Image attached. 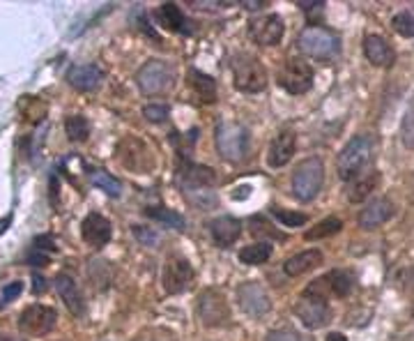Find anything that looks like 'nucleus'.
I'll use <instances>...</instances> for the list:
<instances>
[{"instance_id":"1","label":"nucleus","mask_w":414,"mask_h":341,"mask_svg":"<svg viewBox=\"0 0 414 341\" xmlns=\"http://www.w3.org/2000/svg\"><path fill=\"white\" fill-rule=\"evenodd\" d=\"M324 288H327V281L324 277L320 281L310 284L304 288V293L297 300V316L299 321L306 325V328L315 330V328H324L331 321V309L327 302V295H324Z\"/></svg>"},{"instance_id":"2","label":"nucleus","mask_w":414,"mask_h":341,"mask_svg":"<svg viewBox=\"0 0 414 341\" xmlns=\"http://www.w3.org/2000/svg\"><path fill=\"white\" fill-rule=\"evenodd\" d=\"M371 162H373V139L369 134H359V137L350 139L336 160L341 180L352 182L355 178L364 176V171L369 169Z\"/></svg>"},{"instance_id":"3","label":"nucleus","mask_w":414,"mask_h":341,"mask_svg":"<svg viewBox=\"0 0 414 341\" xmlns=\"http://www.w3.org/2000/svg\"><path fill=\"white\" fill-rule=\"evenodd\" d=\"M230 69H233L235 88L240 90V92L256 95V92L265 90V85H267V69L256 58V55L237 53L235 58H233V62H230Z\"/></svg>"},{"instance_id":"4","label":"nucleus","mask_w":414,"mask_h":341,"mask_svg":"<svg viewBox=\"0 0 414 341\" xmlns=\"http://www.w3.org/2000/svg\"><path fill=\"white\" fill-rule=\"evenodd\" d=\"M297 46L299 51L308 55V58H315V60H331L336 58L338 51H341V42L338 37L331 33L327 28H320V26H308L299 33L297 37Z\"/></svg>"},{"instance_id":"5","label":"nucleus","mask_w":414,"mask_h":341,"mask_svg":"<svg viewBox=\"0 0 414 341\" xmlns=\"http://www.w3.org/2000/svg\"><path fill=\"white\" fill-rule=\"evenodd\" d=\"M324 182V164L320 157H306L292 173V194L299 201H313Z\"/></svg>"},{"instance_id":"6","label":"nucleus","mask_w":414,"mask_h":341,"mask_svg":"<svg viewBox=\"0 0 414 341\" xmlns=\"http://www.w3.org/2000/svg\"><path fill=\"white\" fill-rule=\"evenodd\" d=\"M214 139L219 155L228 162H242L249 155V132L240 123H221Z\"/></svg>"},{"instance_id":"7","label":"nucleus","mask_w":414,"mask_h":341,"mask_svg":"<svg viewBox=\"0 0 414 341\" xmlns=\"http://www.w3.org/2000/svg\"><path fill=\"white\" fill-rule=\"evenodd\" d=\"M276 81L290 95H304L313 88V67L304 58H288L278 69Z\"/></svg>"},{"instance_id":"8","label":"nucleus","mask_w":414,"mask_h":341,"mask_svg":"<svg viewBox=\"0 0 414 341\" xmlns=\"http://www.w3.org/2000/svg\"><path fill=\"white\" fill-rule=\"evenodd\" d=\"M173 69L171 65H166L164 60H148L145 65L138 69L136 74V83L143 95H164L173 88Z\"/></svg>"},{"instance_id":"9","label":"nucleus","mask_w":414,"mask_h":341,"mask_svg":"<svg viewBox=\"0 0 414 341\" xmlns=\"http://www.w3.org/2000/svg\"><path fill=\"white\" fill-rule=\"evenodd\" d=\"M58 323V314L49 305H30L19 316V330L28 337L49 335Z\"/></svg>"},{"instance_id":"10","label":"nucleus","mask_w":414,"mask_h":341,"mask_svg":"<svg viewBox=\"0 0 414 341\" xmlns=\"http://www.w3.org/2000/svg\"><path fill=\"white\" fill-rule=\"evenodd\" d=\"M162 281L166 293L180 295V293H185L194 284V267H191L185 256H169L162 272Z\"/></svg>"},{"instance_id":"11","label":"nucleus","mask_w":414,"mask_h":341,"mask_svg":"<svg viewBox=\"0 0 414 341\" xmlns=\"http://www.w3.org/2000/svg\"><path fill=\"white\" fill-rule=\"evenodd\" d=\"M117 157L124 164L127 171H138V173H148L155 169V157L152 150H150L141 139H124L120 146H117Z\"/></svg>"},{"instance_id":"12","label":"nucleus","mask_w":414,"mask_h":341,"mask_svg":"<svg viewBox=\"0 0 414 341\" xmlns=\"http://www.w3.org/2000/svg\"><path fill=\"white\" fill-rule=\"evenodd\" d=\"M198 316H201L203 325H207V328H217V325L228 323L230 309H228L226 298L214 288L205 291L201 300H198Z\"/></svg>"},{"instance_id":"13","label":"nucleus","mask_w":414,"mask_h":341,"mask_svg":"<svg viewBox=\"0 0 414 341\" xmlns=\"http://www.w3.org/2000/svg\"><path fill=\"white\" fill-rule=\"evenodd\" d=\"M249 33L251 39L260 46H274L283 39L285 33V23L278 14H262L249 23Z\"/></svg>"},{"instance_id":"14","label":"nucleus","mask_w":414,"mask_h":341,"mask_svg":"<svg viewBox=\"0 0 414 341\" xmlns=\"http://www.w3.org/2000/svg\"><path fill=\"white\" fill-rule=\"evenodd\" d=\"M237 300H240V307L253 319H260L272 309V298H269L267 288L258 281L242 284L240 291H237Z\"/></svg>"},{"instance_id":"15","label":"nucleus","mask_w":414,"mask_h":341,"mask_svg":"<svg viewBox=\"0 0 414 341\" xmlns=\"http://www.w3.org/2000/svg\"><path fill=\"white\" fill-rule=\"evenodd\" d=\"M110 221L99 215V212H90L83 224H81V235H83V242L90 244V247H104L106 242H110Z\"/></svg>"},{"instance_id":"16","label":"nucleus","mask_w":414,"mask_h":341,"mask_svg":"<svg viewBox=\"0 0 414 341\" xmlns=\"http://www.w3.org/2000/svg\"><path fill=\"white\" fill-rule=\"evenodd\" d=\"M294 150H297V137H294V132L285 130L281 134H276V139L272 141L269 153H267L269 166H272V169H281V166H285L294 157Z\"/></svg>"},{"instance_id":"17","label":"nucleus","mask_w":414,"mask_h":341,"mask_svg":"<svg viewBox=\"0 0 414 341\" xmlns=\"http://www.w3.org/2000/svg\"><path fill=\"white\" fill-rule=\"evenodd\" d=\"M394 217V203L389 198H373V201L366 205V208L359 212V226L371 231V228L382 226L385 221H389Z\"/></svg>"},{"instance_id":"18","label":"nucleus","mask_w":414,"mask_h":341,"mask_svg":"<svg viewBox=\"0 0 414 341\" xmlns=\"http://www.w3.org/2000/svg\"><path fill=\"white\" fill-rule=\"evenodd\" d=\"M364 53L371 65L376 67H392L396 60L394 49L382 35H369L364 39Z\"/></svg>"},{"instance_id":"19","label":"nucleus","mask_w":414,"mask_h":341,"mask_svg":"<svg viewBox=\"0 0 414 341\" xmlns=\"http://www.w3.org/2000/svg\"><path fill=\"white\" fill-rule=\"evenodd\" d=\"M210 235L217 247H230L242 235V224L235 217H217L210 221Z\"/></svg>"},{"instance_id":"20","label":"nucleus","mask_w":414,"mask_h":341,"mask_svg":"<svg viewBox=\"0 0 414 341\" xmlns=\"http://www.w3.org/2000/svg\"><path fill=\"white\" fill-rule=\"evenodd\" d=\"M67 81L71 88L81 92H92L101 83V69L97 65H74L67 72Z\"/></svg>"},{"instance_id":"21","label":"nucleus","mask_w":414,"mask_h":341,"mask_svg":"<svg viewBox=\"0 0 414 341\" xmlns=\"http://www.w3.org/2000/svg\"><path fill=\"white\" fill-rule=\"evenodd\" d=\"M55 288H58V295L62 298V302L74 316H83L85 314V305L81 298V291L74 284L69 274H58L55 277Z\"/></svg>"},{"instance_id":"22","label":"nucleus","mask_w":414,"mask_h":341,"mask_svg":"<svg viewBox=\"0 0 414 341\" xmlns=\"http://www.w3.org/2000/svg\"><path fill=\"white\" fill-rule=\"evenodd\" d=\"M187 83L191 92H194V97L201 102V104H214V102H217V83H214L212 76L198 72V69H189Z\"/></svg>"},{"instance_id":"23","label":"nucleus","mask_w":414,"mask_h":341,"mask_svg":"<svg viewBox=\"0 0 414 341\" xmlns=\"http://www.w3.org/2000/svg\"><path fill=\"white\" fill-rule=\"evenodd\" d=\"M180 187L182 189H189V187H214V182H217V176H214V171L210 166H203V164H187L185 169H180Z\"/></svg>"},{"instance_id":"24","label":"nucleus","mask_w":414,"mask_h":341,"mask_svg":"<svg viewBox=\"0 0 414 341\" xmlns=\"http://www.w3.org/2000/svg\"><path fill=\"white\" fill-rule=\"evenodd\" d=\"M322 263V251L320 249H304L299 253H294L288 260L283 263V272L288 277H299L308 272V270H313Z\"/></svg>"},{"instance_id":"25","label":"nucleus","mask_w":414,"mask_h":341,"mask_svg":"<svg viewBox=\"0 0 414 341\" xmlns=\"http://www.w3.org/2000/svg\"><path fill=\"white\" fill-rule=\"evenodd\" d=\"M155 19L159 26L175 30V33H180V30H187V17L182 14V10L175 3H164L162 7H157L155 10Z\"/></svg>"},{"instance_id":"26","label":"nucleus","mask_w":414,"mask_h":341,"mask_svg":"<svg viewBox=\"0 0 414 341\" xmlns=\"http://www.w3.org/2000/svg\"><path fill=\"white\" fill-rule=\"evenodd\" d=\"M145 217H150V219L157 221V224H162V226L175 228V231H185V226H187V221H185V217L180 215V212H175L171 208H164V205L145 208Z\"/></svg>"},{"instance_id":"27","label":"nucleus","mask_w":414,"mask_h":341,"mask_svg":"<svg viewBox=\"0 0 414 341\" xmlns=\"http://www.w3.org/2000/svg\"><path fill=\"white\" fill-rule=\"evenodd\" d=\"M324 281H327V288L336 298H348L350 293H352V286H355L352 274L345 272V270H334V272H329L327 277H324Z\"/></svg>"},{"instance_id":"28","label":"nucleus","mask_w":414,"mask_h":341,"mask_svg":"<svg viewBox=\"0 0 414 341\" xmlns=\"http://www.w3.org/2000/svg\"><path fill=\"white\" fill-rule=\"evenodd\" d=\"M182 192H185L189 201L201 210H212V208H217V203H219L214 187H189V189H182Z\"/></svg>"},{"instance_id":"29","label":"nucleus","mask_w":414,"mask_h":341,"mask_svg":"<svg viewBox=\"0 0 414 341\" xmlns=\"http://www.w3.org/2000/svg\"><path fill=\"white\" fill-rule=\"evenodd\" d=\"M87 178H90V182L97 189H101L104 194H108V196H120V182H117L110 173L106 171H101V169H90L87 171Z\"/></svg>"},{"instance_id":"30","label":"nucleus","mask_w":414,"mask_h":341,"mask_svg":"<svg viewBox=\"0 0 414 341\" xmlns=\"http://www.w3.org/2000/svg\"><path fill=\"white\" fill-rule=\"evenodd\" d=\"M272 256V244L269 242H256V244H249V247H244L240 251V260L246 265H260L269 260Z\"/></svg>"},{"instance_id":"31","label":"nucleus","mask_w":414,"mask_h":341,"mask_svg":"<svg viewBox=\"0 0 414 341\" xmlns=\"http://www.w3.org/2000/svg\"><path fill=\"white\" fill-rule=\"evenodd\" d=\"M376 182H378V176H359L352 180V185L348 187V198L352 203H362L366 196H369L373 189H376Z\"/></svg>"},{"instance_id":"32","label":"nucleus","mask_w":414,"mask_h":341,"mask_svg":"<svg viewBox=\"0 0 414 341\" xmlns=\"http://www.w3.org/2000/svg\"><path fill=\"white\" fill-rule=\"evenodd\" d=\"M65 132L69 141L83 144V141L90 137V123H87L85 116H69L65 120Z\"/></svg>"},{"instance_id":"33","label":"nucleus","mask_w":414,"mask_h":341,"mask_svg":"<svg viewBox=\"0 0 414 341\" xmlns=\"http://www.w3.org/2000/svg\"><path fill=\"white\" fill-rule=\"evenodd\" d=\"M341 228H343V221H341L338 217H327L324 221H320L317 226L310 228V231H306V240H320V237L336 235Z\"/></svg>"},{"instance_id":"34","label":"nucleus","mask_w":414,"mask_h":341,"mask_svg":"<svg viewBox=\"0 0 414 341\" xmlns=\"http://www.w3.org/2000/svg\"><path fill=\"white\" fill-rule=\"evenodd\" d=\"M269 212H272V215L281 221L283 226H288V228L304 226L308 221V215H304V212H292V210H281V208H272Z\"/></svg>"},{"instance_id":"35","label":"nucleus","mask_w":414,"mask_h":341,"mask_svg":"<svg viewBox=\"0 0 414 341\" xmlns=\"http://www.w3.org/2000/svg\"><path fill=\"white\" fill-rule=\"evenodd\" d=\"M392 26L398 35H403V37H414V14L412 12H398L394 21H392Z\"/></svg>"},{"instance_id":"36","label":"nucleus","mask_w":414,"mask_h":341,"mask_svg":"<svg viewBox=\"0 0 414 341\" xmlns=\"http://www.w3.org/2000/svg\"><path fill=\"white\" fill-rule=\"evenodd\" d=\"M401 137H403V144L405 146L414 148V99L410 102L408 111H405L403 127H401Z\"/></svg>"},{"instance_id":"37","label":"nucleus","mask_w":414,"mask_h":341,"mask_svg":"<svg viewBox=\"0 0 414 341\" xmlns=\"http://www.w3.org/2000/svg\"><path fill=\"white\" fill-rule=\"evenodd\" d=\"M251 233L256 235V237L262 235V242H267L265 237H272V240H278V237H283L278 231H274L272 224H269L267 219H260V217H253L251 219Z\"/></svg>"},{"instance_id":"38","label":"nucleus","mask_w":414,"mask_h":341,"mask_svg":"<svg viewBox=\"0 0 414 341\" xmlns=\"http://www.w3.org/2000/svg\"><path fill=\"white\" fill-rule=\"evenodd\" d=\"M265 341H313L310 335H301V332L292 330V328H281V330H272L267 335Z\"/></svg>"},{"instance_id":"39","label":"nucleus","mask_w":414,"mask_h":341,"mask_svg":"<svg viewBox=\"0 0 414 341\" xmlns=\"http://www.w3.org/2000/svg\"><path fill=\"white\" fill-rule=\"evenodd\" d=\"M131 233L138 237L141 244H145V247H159V242H162V237H159L157 231H152V226H134Z\"/></svg>"},{"instance_id":"40","label":"nucleus","mask_w":414,"mask_h":341,"mask_svg":"<svg viewBox=\"0 0 414 341\" xmlns=\"http://www.w3.org/2000/svg\"><path fill=\"white\" fill-rule=\"evenodd\" d=\"M169 113H171V109L166 106V104H148L145 109H143V116H145V120L155 123V125L169 120Z\"/></svg>"},{"instance_id":"41","label":"nucleus","mask_w":414,"mask_h":341,"mask_svg":"<svg viewBox=\"0 0 414 341\" xmlns=\"http://www.w3.org/2000/svg\"><path fill=\"white\" fill-rule=\"evenodd\" d=\"M21 291H23V284H21V281L7 284V286L3 288V293H0V307L14 302V300H17V298L21 295Z\"/></svg>"},{"instance_id":"42","label":"nucleus","mask_w":414,"mask_h":341,"mask_svg":"<svg viewBox=\"0 0 414 341\" xmlns=\"http://www.w3.org/2000/svg\"><path fill=\"white\" fill-rule=\"evenodd\" d=\"M26 263L28 265H49L51 263V256L49 253H44V251H39V249H30L28 251V256H26Z\"/></svg>"},{"instance_id":"43","label":"nucleus","mask_w":414,"mask_h":341,"mask_svg":"<svg viewBox=\"0 0 414 341\" xmlns=\"http://www.w3.org/2000/svg\"><path fill=\"white\" fill-rule=\"evenodd\" d=\"M33 249H39V251H44V253H51L55 251L58 247L53 244V237L51 235H39L33 240Z\"/></svg>"},{"instance_id":"44","label":"nucleus","mask_w":414,"mask_h":341,"mask_svg":"<svg viewBox=\"0 0 414 341\" xmlns=\"http://www.w3.org/2000/svg\"><path fill=\"white\" fill-rule=\"evenodd\" d=\"M299 7L306 12L308 19H313V14H317L322 10V3H315V0H304V3H299Z\"/></svg>"},{"instance_id":"45","label":"nucleus","mask_w":414,"mask_h":341,"mask_svg":"<svg viewBox=\"0 0 414 341\" xmlns=\"http://www.w3.org/2000/svg\"><path fill=\"white\" fill-rule=\"evenodd\" d=\"M46 288V279L44 277H39V274H33V293L37 295V293H42Z\"/></svg>"},{"instance_id":"46","label":"nucleus","mask_w":414,"mask_h":341,"mask_svg":"<svg viewBox=\"0 0 414 341\" xmlns=\"http://www.w3.org/2000/svg\"><path fill=\"white\" fill-rule=\"evenodd\" d=\"M51 203L58 205V182H55V178H51Z\"/></svg>"},{"instance_id":"47","label":"nucleus","mask_w":414,"mask_h":341,"mask_svg":"<svg viewBox=\"0 0 414 341\" xmlns=\"http://www.w3.org/2000/svg\"><path fill=\"white\" fill-rule=\"evenodd\" d=\"M10 224H12V215H7V217L0 219V235H3L7 228H10Z\"/></svg>"},{"instance_id":"48","label":"nucleus","mask_w":414,"mask_h":341,"mask_svg":"<svg viewBox=\"0 0 414 341\" xmlns=\"http://www.w3.org/2000/svg\"><path fill=\"white\" fill-rule=\"evenodd\" d=\"M262 5L265 3H260V0H249V3H244L246 10H262Z\"/></svg>"},{"instance_id":"49","label":"nucleus","mask_w":414,"mask_h":341,"mask_svg":"<svg viewBox=\"0 0 414 341\" xmlns=\"http://www.w3.org/2000/svg\"><path fill=\"white\" fill-rule=\"evenodd\" d=\"M327 341H348V339L341 332H331V335H327Z\"/></svg>"},{"instance_id":"50","label":"nucleus","mask_w":414,"mask_h":341,"mask_svg":"<svg viewBox=\"0 0 414 341\" xmlns=\"http://www.w3.org/2000/svg\"><path fill=\"white\" fill-rule=\"evenodd\" d=\"M138 341H162V339H159V337H152V335H143Z\"/></svg>"},{"instance_id":"51","label":"nucleus","mask_w":414,"mask_h":341,"mask_svg":"<svg viewBox=\"0 0 414 341\" xmlns=\"http://www.w3.org/2000/svg\"><path fill=\"white\" fill-rule=\"evenodd\" d=\"M7 341H21V339H7Z\"/></svg>"},{"instance_id":"52","label":"nucleus","mask_w":414,"mask_h":341,"mask_svg":"<svg viewBox=\"0 0 414 341\" xmlns=\"http://www.w3.org/2000/svg\"><path fill=\"white\" fill-rule=\"evenodd\" d=\"M0 341H5V339H3V337H0Z\"/></svg>"}]
</instances>
